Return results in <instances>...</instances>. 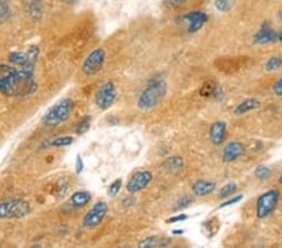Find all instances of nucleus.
Wrapping results in <instances>:
<instances>
[{
  "mask_svg": "<svg viewBox=\"0 0 282 248\" xmlns=\"http://www.w3.org/2000/svg\"><path fill=\"white\" fill-rule=\"evenodd\" d=\"M74 102L70 98L60 100L59 103L55 104L54 107L47 112V114L43 117V124L47 127H58L66 122L73 113Z\"/></svg>",
  "mask_w": 282,
  "mask_h": 248,
  "instance_id": "nucleus-3",
  "label": "nucleus"
},
{
  "mask_svg": "<svg viewBox=\"0 0 282 248\" xmlns=\"http://www.w3.org/2000/svg\"><path fill=\"white\" fill-rule=\"evenodd\" d=\"M280 42H282V37H281V41Z\"/></svg>",
  "mask_w": 282,
  "mask_h": 248,
  "instance_id": "nucleus-41",
  "label": "nucleus"
},
{
  "mask_svg": "<svg viewBox=\"0 0 282 248\" xmlns=\"http://www.w3.org/2000/svg\"><path fill=\"white\" fill-rule=\"evenodd\" d=\"M226 135H227V124H226V122H215L209 128V139L215 146H222L225 143Z\"/></svg>",
  "mask_w": 282,
  "mask_h": 248,
  "instance_id": "nucleus-14",
  "label": "nucleus"
},
{
  "mask_svg": "<svg viewBox=\"0 0 282 248\" xmlns=\"http://www.w3.org/2000/svg\"><path fill=\"white\" fill-rule=\"evenodd\" d=\"M121 188H122V180H117V181H114L111 186H109L108 192L112 197H116L117 194L119 193V191H121Z\"/></svg>",
  "mask_w": 282,
  "mask_h": 248,
  "instance_id": "nucleus-32",
  "label": "nucleus"
},
{
  "mask_svg": "<svg viewBox=\"0 0 282 248\" xmlns=\"http://www.w3.org/2000/svg\"><path fill=\"white\" fill-rule=\"evenodd\" d=\"M280 198L281 193L276 188L263 192L256 202V217L259 220H265L268 216L272 215L278 206Z\"/></svg>",
  "mask_w": 282,
  "mask_h": 248,
  "instance_id": "nucleus-4",
  "label": "nucleus"
},
{
  "mask_svg": "<svg viewBox=\"0 0 282 248\" xmlns=\"http://www.w3.org/2000/svg\"><path fill=\"white\" fill-rule=\"evenodd\" d=\"M246 153V146L238 140H232L227 143L222 149V161L225 163H232L236 162Z\"/></svg>",
  "mask_w": 282,
  "mask_h": 248,
  "instance_id": "nucleus-13",
  "label": "nucleus"
},
{
  "mask_svg": "<svg viewBox=\"0 0 282 248\" xmlns=\"http://www.w3.org/2000/svg\"><path fill=\"white\" fill-rule=\"evenodd\" d=\"M117 99V88L113 82H105L95 93V104L100 111H107Z\"/></svg>",
  "mask_w": 282,
  "mask_h": 248,
  "instance_id": "nucleus-7",
  "label": "nucleus"
},
{
  "mask_svg": "<svg viewBox=\"0 0 282 248\" xmlns=\"http://www.w3.org/2000/svg\"><path fill=\"white\" fill-rule=\"evenodd\" d=\"M242 199H243V196L242 194H237V196H232V197H230V198H227L226 199L223 203H221L220 204V209L221 208H226V207H230V206H233V204H236V203H238V202H241Z\"/></svg>",
  "mask_w": 282,
  "mask_h": 248,
  "instance_id": "nucleus-31",
  "label": "nucleus"
},
{
  "mask_svg": "<svg viewBox=\"0 0 282 248\" xmlns=\"http://www.w3.org/2000/svg\"><path fill=\"white\" fill-rule=\"evenodd\" d=\"M105 62V52L102 48L93 50L89 55L87 57V59L84 60L83 65H82V72L84 76L87 77H94L99 73L104 66Z\"/></svg>",
  "mask_w": 282,
  "mask_h": 248,
  "instance_id": "nucleus-6",
  "label": "nucleus"
},
{
  "mask_svg": "<svg viewBox=\"0 0 282 248\" xmlns=\"http://www.w3.org/2000/svg\"><path fill=\"white\" fill-rule=\"evenodd\" d=\"M272 173H273L272 169H271L270 167H267V165H259V167L255 169V177H256L259 181L265 182V181L270 180Z\"/></svg>",
  "mask_w": 282,
  "mask_h": 248,
  "instance_id": "nucleus-25",
  "label": "nucleus"
},
{
  "mask_svg": "<svg viewBox=\"0 0 282 248\" xmlns=\"http://www.w3.org/2000/svg\"><path fill=\"white\" fill-rule=\"evenodd\" d=\"M62 2H64L65 4H74V3H77L78 0H62Z\"/></svg>",
  "mask_w": 282,
  "mask_h": 248,
  "instance_id": "nucleus-38",
  "label": "nucleus"
},
{
  "mask_svg": "<svg viewBox=\"0 0 282 248\" xmlns=\"http://www.w3.org/2000/svg\"><path fill=\"white\" fill-rule=\"evenodd\" d=\"M188 0H163V5L167 8H181L187 4Z\"/></svg>",
  "mask_w": 282,
  "mask_h": 248,
  "instance_id": "nucleus-33",
  "label": "nucleus"
},
{
  "mask_svg": "<svg viewBox=\"0 0 282 248\" xmlns=\"http://www.w3.org/2000/svg\"><path fill=\"white\" fill-rule=\"evenodd\" d=\"M12 15V10H10L9 4L7 0H0V23L9 19Z\"/></svg>",
  "mask_w": 282,
  "mask_h": 248,
  "instance_id": "nucleus-29",
  "label": "nucleus"
},
{
  "mask_svg": "<svg viewBox=\"0 0 282 248\" xmlns=\"http://www.w3.org/2000/svg\"><path fill=\"white\" fill-rule=\"evenodd\" d=\"M171 244V239L164 238V237L158 236H151L147 237L146 239H143L138 247L140 248H150V247H168Z\"/></svg>",
  "mask_w": 282,
  "mask_h": 248,
  "instance_id": "nucleus-18",
  "label": "nucleus"
},
{
  "mask_svg": "<svg viewBox=\"0 0 282 248\" xmlns=\"http://www.w3.org/2000/svg\"><path fill=\"white\" fill-rule=\"evenodd\" d=\"M272 92L273 94L277 95V97H282V78L277 79L272 85Z\"/></svg>",
  "mask_w": 282,
  "mask_h": 248,
  "instance_id": "nucleus-34",
  "label": "nucleus"
},
{
  "mask_svg": "<svg viewBox=\"0 0 282 248\" xmlns=\"http://www.w3.org/2000/svg\"><path fill=\"white\" fill-rule=\"evenodd\" d=\"M181 20L188 24V34H195L198 30H201L202 26H204V24L208 21V15L204 12H201V10H196V12L181 15Z\"/></svg>",
  "mask_w": 282,
  "mask_h": 248,
  "instance_id": "nucleus-9",
  "label": "nucleus"
},
{
  "mask_svg": "<svg viewBox=\"0 0 282 248\" xmlns=\"http://www.w3.org/2000/svg\"><path fill=\"white\" fill-rule=\"evenodd\" d=\"M134 198H132V197H129V198L124 199L123 201V206L124 207H132L133 204H134Z\"/></svg>",
  "mask_w": 282,
  "mask_h": 248,
  "instance_id": "nucleus-37",
  "label": "nucleus"
},
{
  "mask_svg": "<svg viewBox=\"0 0 282 248\" xmlns=\"http://www.w3.org/2000/svg\"><path fill=\"white\" fill-rule=\"evenodd\" d=\"M192 203H193V198H192V197H191V196H183V197H181V198L178 199L177 202H175L174 209L175 210L186 209V208L190 207Z\"/></svg>",
  "mask_w": 282,
  "mask_h": 248,
  "instance_id": "nucleus-30",
  "label": "nucleus"
},
{
  "mask_svg": "<svg viewBox=\"0 0 282 248\" xmlns=\"http://www.w3.org/2000/svg\"><path fill=\"white\" fill-rule=\"evenodd\" d=\"M281 37H282L281 31L273 30L272 26L270 25V23H268V21H265V23L261 25L259 31L255 34L254 42L255 44L263 45V44H268V43H275L281 41Z\"/></svg>",
  "mask_w": 282,
  "mask_h": 248,
  "instance_id": "nucleus-10",
  "label": "nucleus"
},
{
  "mask_svg": "<svg viewBox=\"0 0 282 248\" xmlns=\"http://www.w3.org/2000/svg\"><path fill=\"white\" fill-rule=\"evenodd\" d=\"M43 0H26L25 9L33 18H39L43 13Z\"/></svg>",
  "mask_w": 282,
  "mask_h": 248,
  "instance_id": "nucleus-20",
  "label": "nucleus"
},
{
  "mask_svg": "<svg viewBox=\"0 0 282 248\" xmlns=\"http://www.w3.org/2000/svg\"><path fill=\"white\" fill-rule=\"evenodd\" d=\"M188 218L187 215L182 213V215H177L174 217H171L167 220V223H177V222H182V221H186Z\"/></svg>",
  "mask_w": 282,
  "mask_h": 248,
  "instance_id": "nucleus-35",
  "label": "nucleus"
},
{
  "mask_svg": "<svg viewBox=\"0 0 282 248\" xmlns=\"http://www.w3.org/2000/svg\"><path fill=\"white\" fill-rule=\"evenodd\" d=\"M235 5V0H215V8L220 13H227Z\"/></svg>",
  "mask_w": 282,
  "mask_h": 248,
  "instance_id": "nucleus-28",
  "label": "nucleus"
},
{
  "mask_svg": "<svg viewBox=\"0 0 282 248\" xmlns=\"http://www.w3.org/2000/svg\"><path fill=\"white\" fill-rule=\"evenodd\" d=\"M92 199V194L87 191H78L72 194L69 201L66 202L65 207L72 208V209H79V208L86 207Z\"/></svg>",
  "mask_w": 282,
  "mask_h": 248,
  "instance_id": "nucleus-15",
  "label": "nucleus"
},
{
  "mask_svg": "<svg viewBox=\"0 0 282 248\" xmlns=\"http://www.w3.org/2000/svg\"><path fill=\"white\" fill-rule=\"evenodd\" d=\"M260 107H261V102L257 99V98H249V99H244L243 102L239 103L235 108L233 113H235V116L241 117V116H244V114L250 113V112L256 111V109H259Z\"/></svg>",
  "mask_w": 282,
  "mask_h": 248,
  "instance_id": "nucleus-17",
  "label": "nucleus"
},
{
  "mask_svg": "<svg viewBox=\"0 0 282 248\" xmlns=\"http://www.w3.org/2000/svg\"><path fill=\"white\" fill-rule=\"evenodd\" d=\"M218 88V84L215 81H207L202 85V88L199 89V94L203 98H214L216 89Z\"/></svg>",
  "mask_w": 282,
  "mask_h": 248,
  "instance_id": "nucleus-23",
  "label": "nucleus"
},
{
  "mask_svg": "<svg viewBox=\"0 0 282 248\" xmlns=\"http://www.w3.org/2000/svg\"><path fill=\"white\" fill-rule=\"evenodd\" d=\"M164 169L169 173H180L181 170L185 167V161H183L182 157L180 156H172L164 161L163 163Z\"/></svg>",
  "mask_w": 282,
  "mask_h": 248,
  "instance_id": "nucleus-19",
  "label": "nucleus"
},
{
  "mask_svg": "<svg viewBox=\"0 0 282 248\" xmlns=\"http://www.w3.org/2000/svg\"><path fill=\"white\" fill-rule=\"evenodd\" d=\"M216 189V183L206 180H198L192 185V193L196 197H206Z\"/></svg>",
  "mask_w": 282,
  "mask_h": 248,
  "instance_id": "nucleus-16",
  "label": "nucleus"
},
{
  "mask_svg": "<svg viewBox=\"0 0 282 248\" xmlns=\"http://www.w3.org/2000/svg\"><path fill=\"white\" fill-rule=\"evenodd\" d=\"M36 64L28 63L17 69L8 64H0V93L8 97L24 98L37 92Z\"/></svg>",
  "mask_w": 282,
  "mask_h": 248,
  "instance_id": "nucleus-1",
  "label": "nucleus"
},
{
  "mask_svg": "<svg viewBox=\"0 0 282 248\" xmlns=\"http://www.w3.org/2000/svg\"><path fill=\"white\" fill-rule=\"evenodd\" d=\"M282 66V57L280 55H273L268 58V60L265 64V69L267 72H276Z\"/></svg>",
  "mask_w": 282,
  "mask_h": 248,
  "instance_id": "nucleus-26",
  "label": "nucleus"
},
{
  "mask_svg": "<svg viewBox=\"0 0 282 248\" xmlns=\"http://www.w3.org/2000/svg\"><path fill=\"white\" fill-rule=\"evenodd\" d=\"M83 168H84L83 159H82L81 156H77V159H76V172H77V174H81V173L83 172Z\"/></svg>",
  "mask_w": 282,
  "mask_h": 248,
  "instance_id": "nucleus-36",
  "label": "nucleus"
},
{
  "mask_svg": "<svg viewBox=\"0 0 282 248\" xmlns=\"http://www.w3.org/2000/svg\"><path fill=\"white\" fill-rule=\"evenodd\" d=\"M90 124H92V117L90 116H86L78 124H77L76 128V133L78 135H83L89 130Z\"/></svg>",
  "mask_w": 282,
  "mask_h": 248,
  "instance_id": "nucleus-27",
  "label": "nucleus"
},
{
  "mask_svg": "<svg viewBox=\"0 0 282 248\" xmlns=\"http://www.w3.org/2000/svg\"><path fill=\"white\" fill-rule=\"evenodd\" d=\"M236 192H237V185L233 182H230L221 188L220 193H218V198L227 199L230 198V197H232Z\"/></svg>",
  "mask_w": 282,
  "mask_h": 248,
  "instance_id": "nucleus-24",
  "label": "nucleus"
},
{
  "mask_svg": "<svg viewBox=\"0 0 282 248\" xmlns=\"http://www.w3.org/2000/svg\"><path fill=\"white\" fill-rule=\"evenodd\" d=\"M202 229H203L204 234H206L208 238L214 237L217 233L218 229H220V220L217 217H212L209 220L204 221L202 223Z\"/></svg>",
  "mask_w": 282,
  "mask_h": 248,
  "instance_id": "nucleus-21",
  "label": "nucleus"
},
{
  "mask_svg": "<svg viewBox=\"0 0 282 248\" xmlns=\"http://www.w3.org/2000/svg\"><path fill=\"white\" fill-rule=\"evenodd\" d=\"M30 212V204L24 199H9L0 203V220L23 218Z\"/></svg>",
  "mask_w": 282,
  "mask_h": 248,
  "instance_id": "nucleus-5",
  "label": "nucleus"
},
{
  "mask_svg": "<svg viewBox=\"0 0 282 248\" xmlns=\"http://www.w3.org/2000/svg\"><path fill=\"white\" fill-rule=\"evenodd\" d=\"M167 94V83L163 78H153L138 98V107L142 111H151L163 100Z\"/></svg>",
  "mask_w": 282,
  "mask_h": 248,
  "instance_id": "nucleus-2",
  "label": "nucleus"
},
{
  "mask_svg": "<svg viewBox=\"0 0 282 248\" xmlns=\"http://www.w3.org/2000/svg\"><path fill=\"white\" fill-rule=\"evenodd\" d=\"M185 233V231L183 229H177V231H173V234L175 236V234H183Z\"/></svg>",
  "mask_w": 282,
  "mask_h": 248,
  "instance_id": "nucleus-39",
  "label": "nucleus"
},
{
  "mask_svg": "<svg viewBox=\"0 0 282 248\" xmlns=\"http://www.w3.org/2000/svg\"><path fill=\"white\" fill-rule=\"evenodd\" d=\"M153 174L150 170H140L133 174L129 182L127 183V191L129 193H138V192L143 191L147 188V186L152 182Z\"/></svg>",
  "mask_w": 282,
  "mask_h": 248,
  "instance_id": "nucleus-11",
  "label": "nucleus"
},
{
  "mask_svg": "<svg viewBox=\"0 0 282 248\" xmlns=\"http://www.w3.org/2000/svg\"><path fill=\"white\" fill-rule=\"evenodd\" d=\"M278 183L282 186V173L280 174V177H278Z\"/></svg>",
  "mask_w": 282,
  "mask_h": 248,
  "instance_id": "nucleus-40",
  "label": "nucleus"
},
{
  "mask_svg": "<svg viewBox=\"0 0 282 248\" xmlns=\"http://www.w3.org/2000/svg\"><path fill=\"white\" fill-rule=\"evenodd\" d=\"M39 57V48L37 45L29 48L26 52H14L9 55V62L13 65L23 66L28 63H37Z\"/></svg>",
  "mask_w": 282,
  "mask_h": 248,
  "instance_id": "nucleus-12",
  "label": "nucleus"
},
{
  "mask_svg": "<svg viewBox=\"0 0 282 248\" xmlns=\"http://www.w3.org/2000/svg\"><path fill=\"white\" fill-rule=\"evenodd\" d=\"M74 138L70 135H60V137H55L54 139L48 140L43 145V148H48V147H54V148H60V147H68L73 145Z\"/></svg>",
  "mask_w": 282,
  "mask_h": 248,
  "instance_id": "nucleus-22",
  "label": "nucleus"
},
{
  "mask_svg": "<svg viewBox=\"0 0 282 248\" xmlns=\"http://www.w3.org/2000/svg\"><path fill=\"white\" fill-rule=\"evenodd\" d=\"M108 213V204L105 202L99 201L94 204L83 218V226L86 228H95L104 221Z\"/></svg>",
  "mask_w": 282,
  "mask_h": 248,
  "instance_id": "nucleus-8",
  "label": "nucleus"
}]
</instances>
